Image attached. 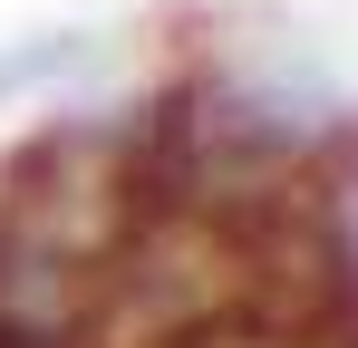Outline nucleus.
Here are the masks:
<instances>
[{"label":"nucleus","mask_w":358,"mask_h":348,"mask_svg":"<svg viewBox=\"0 0 358 348\" xmlns=\"http://www.w3.org/2000/svg\"><path fill=\"white\" fill-rule=\"evenodd\" d=\"M136 348H310V329L281 319L271 300H252V290H213V300H194L184 319L145 329Z\"/></svg>","instance_id":"1"},{"label":"nucleus","mask_w":358,"mask_h":348,"mask_svg":"<svg viewBox=\"0 0 358 348\" xmlns=\"http://www.w3.org/2000/svg\"><path fill=\"white\" fill-rule=\"evenodd\" d=\"M0 348H117L107 319H29V310H0Z\"/></svg>","instance_id":"2"}]
</instances>
